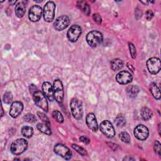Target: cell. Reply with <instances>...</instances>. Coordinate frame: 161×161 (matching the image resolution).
Masks as SVG:
<instances>
[{
    "label": "cell",
    "instance_id": "1",
    "mask_svg": "<svg viewBox=\"0 0 161 161\" xmlns=\"http://www.w3.org/2000/svg\"><path fill=\"white\" fill-rule=\"evenodd\" d=\"M103 40V34L97 30L89 31L86 36V41L91 47H96L99 45Z\"/></svg>",
    "mask_w": 161,
    "mask_h": 161
},
{
    "label": "cell",
    "instance_id": "2",
    "mask_svg": "<svg viewBox=\"0 0 161 161\" xmlns=\"http://www.w3.org/2000/svg\"><path fill=\"white\" fill-rule=\"evenodd\" d=\"M27 147V141L23 138H18L11 143L10 150L11 153L14 155H20L26 150Z\"/></svg>",
    "mask_w": 161,
    "mask_h": 161
},
{
    "label": "cell",
    "instance_id": "3",
    "mask_svg": "<svg viewBox=\"0 0 161 161\" xmlns=\"http://www.w3.org/2000/svg\"><path fill=\"white\" fill-rule=\"evenodd\" d=\"M70 108L74 118L77 119L82 118L83 115V108L82 103L80 100L76 98H73L70 102Z\"/></svg>",
    "mask_w": 161,
    "mask_h": 161
},
{
    "label": "cell",
    "instance_id": "4",
    "mask_svg": "<svg viewBox=\"0 0 161 161\" xmlns=\"http://www.w3.org/2000/svg\"><path fill=\"white\" fill-rule=\"evenodd\" d=\"M33 99L35 104L47 112L48 111V102L46 97L40 91H35L33 94Z\"/></svg>",
    "mask_w": 161,
    "mask_h": 161
},
{
    "label": "cell",
    "instance_id": "5",
    "mask_svg": "<svg viewBox=\"0 0 161 161\" xmlns=\"http://www.w3.org/2000/svg\"><path fill=\"white\" fill-rule=\"evenodd\" d=\"M55 4L53 1H48L43 7V18L47 22H51L55 16Z\"/></svg>",
    "mask_w": 161,
    "mask_h": 161
},
{
    "label": "cell",
    "instance_id": "6",
    "mask_svg": "<svg viewBox=\"0 0 161 161\" xmlns=\"http://www.w3.org/2000/svg\"><path fill=\"white\" fill-rule=\"evenodd\" d=\"M54 152L56 154L65 160H69L72 157V152L70 149L62 143H57L54 147Z\"/></svg>",
    "mask_w": 161,
    "mask_h": 161
},
{
    "label": "cell",
    "instance_id": "7",
    "mask_svg": "<svg viewBox=\"0 0 161 161\" xmlns=\"http://www.w3.org/2000/svg\"><path fill=\"white\" fill-rule=\"evenodd\" d=\"M147 67L148 72L152 74H157L161 67L160 60L157 57H152L149 58L147 62Z\"/></svg>",
    "mask_w": 161,
    "mask_h": 161
},
{
    "label": "cell",
    "instance_id": "8",
    "mask_svg": "<svg viewBox=\"0 0 161 161\" xmlns=\"http://www.w3.org/2000/svg\"><path fill=\"white\" fill-rule=\"evenodd\" d=\"M99 129L108 138H111L115 135V131L113 126L108 120H104L99 125Z\"/></svg>",
    "mask_w": 161,
    "mask_h": 161
},
{
    "label": "cell",
    "instance_id": "9",
    "mask_svg": "<svg viewBox=\"0 0 161 161\" xmlns=\"http://www.w3.org/2000/svg\"><path fill=\"white\" fill-rule=\"evenodd\" d=\"M53 91L55 100L58 103H62L64 99V87L59 79H56L53 82Z\"/></svg>",
    "mask_w": 161,
    "mask_h": 161
},
{
    "label": "cell",
    "instance_id": "10",
    "mask_svg": "<svg viewBox=\"0 0 161 161\" xmlns=\"http://www.w3.org/2000/svg\"><path fill=\"white\" fill-rule=\"evenodd\" d=\"M82 33V29L80 26L74 25L69 29L67 36L68 40L71 42H75Z\"/></svg>",
    "mask_w": 161,
    "mask_h": 161
},
{
    "label": "cell",
    "instance_id": "11",
    "mask_svg": "<svg viewBox=\"0 0 161 161\" xmlns=\"http://www.w3.org/2000/svg\"><path fill=\"white\" fill-rule=\"evenodd\" d=\"M42 9L40 6L34 5L31 6L28 11V18L32 22L38 21L42 16Z\"/></svg>",
    "mask_w": 161,
    "mask_h": 161
},
{
    "label": "cell",
    "instance_id": "12",
    "mask_svg": "<svg viewBox=\"0 0 161 161\" xmlns=\"http://www.w3.org/2000/svg\"><path fill=\"white\" fill-rule=\"evenodd\" d=\"M133 133L137 139L140 140H145L148 138L149 131L148 128L143 125H138L135 128Z\"/></svg>",
    "mask_w": 161,
    "mask_h": 161
},
{
    "label": "cell",
    "instance_id": "13",
    "mask_svg": "<svg viewBox=\"0 0 161 161\" xmlns=\"http://www.w3.org/2000/svg\"><path fill=\"white\" fill-rule=\"evenodd\" d=\"M70 20L67 16L62 15L58 17L53 23L54 28L57 31H61L66 28L69 24Z\"/></svg>",
    "mask_w": 161,
    "mask_h": 161
},
{
    "label": "cell",
    "instance_id": "14",
    "mask_svg": "<svg viewBox=\"0 0 161 161\" xmlns=\"http://www.w3.org/2000/svg\"><path fill=\"white\" fill-rule=\"evenodd\" d=\"M132 75L128 71L123 70L117 74L116 80L120 84H126L132 81Z\"/></svg>",
    "mask_w": 161,
    "mask_h": 161
},
{
    "label": "cell",
    "instance_id": "15",
    "mask_svg": "<svg viewBox=\"0 0 161 161\" xmlns=\"http://www.w3.org/2000/svg\"><path fill=\"white\" fill-rule=\"evenodd\" d=\"M23 109V103L20 101H14L11 105L9 113V115L13 118H16L21 113Z\"/></svg>",
    "mask_w": 161,
    "mask_h": 161
},
{
    "label": "cell",
    "instance_id": "16",
    "mask_svg": "<svg viewBox=\"0 0 161 161\" xmlns=\"http://www.w3.org/2000/svg\"><path fill=\"white\" fill-rule=\"evenodd\" d=\"M42 92L44 95L50 101H52L55 99L53 87L48 82H45L42 84Z\"/></svg>",
    "mask_w": 161,
    "mask_h": 161
},
{
    "label": "cell",
    "instance_id": "17",
    "mask_svg": "<svg viewBox=\"0 0 161 161\" xmlns=\"http://www.w3.org/2000/svg\"><path fill=\"white\" fill-rule=\"evenodd\" d=\"M86 124L88 128L92 131L96 132L98 130V125L96 116L94 113H89L86 116Z\"/></svg>",
    "mask_w": 161,
    "mask_h": 161
},
{
    "label": "cell",
    "instance_id": "18",
    "mask_svg": "<svg viewBox=\"0 0 161 161\" xmlns=\"http://www.w3.org/2000/svg\"><path fill=\"white\" fill-rule=\"evenodd\" d=\"M25 13V4L24 1L19 2L15 7V14L18 18H22Z\"/></svg>",
    "mask_w": 161,
    "mask_h": 161
},
{
    "label": "cell",
    "instance_id": "19",
    "mask_svg": "<svg viewBox=\"0 0 161 161\" xmlns=\"http://www.w3.org/2000/svg\"><path fill=\"white\" fill-rule=\"evenodd\" d=\"M126 92L130 97L133 98L137 96V94L139 92V89L137 86H134V85L129 86L126 87Z\"/></svg>",
    "mask_w": 161,
    "mask_h": 161
},
{
    "label": "cell",
    "instance_id": "20",
    "mask_svg": "<svg viewBox=\"0 0 161 161\" xmlns=\"http://www.w3.org/2000/svg\"><path fill=\"white\" fill-rule=\"evenodd\" d=\"M123 67V62L119 58H114L111 62V68L114 71L120 70Z\"/></svg>",
    "mask_w": 161,
    "mask_h": 161
},
{
    "label": "cell",
    "instance_id": "21",
    "mask_svg": "<svg viewBox=\"0 0 161 161\" xmlns=\"http://www.w3.org/2000/svg\"><path fill=\"white\" fill-rule=\"evenodd\" d=\"M77 8L83 11L87 16H89L91 12L90 7L88 4L84 1H77Z\"/></svg>",
    "mask_w": 161,
    "mask_h": 161
},
{
    "label": "cell",
    "instance_id": "22",
    "mask_svg": "<svg viewBox=\"0 0 161 161\" xmlns=\"http://www.w3.org/2000/svg\"><path fill=\"white\" fill-rule=\"evenodd\" d=\"M140 114H141L142 118L145 121L150 119L152 117V115H153L152 111L148 108L145 107V106L143 107L141 109Z\"/></svg>",
    "mask_w": 161,
    "mask_h": 161
},
{
    "label": "cell",
    "instance_id": "23",
    "mask_svg": "<svg viewBox=\"0 0 161 161\" xmlns=\"http://www.w3.org/2000/svg\"><path fill=\"white\" fill-rule=\"evenodd\" d=\"M150 92L153 96L154 98L156 99H160V89L158 87V86L155 83H152L150 86Z\"/></svg>",
    "mask_w": 161,
    "mask_h": 161
},
{
    "label": "cell",
    "instance_id": "24",
    "mask_svg": "<svg viewBox=\"0 0 161 161\" xmlns=\"http://www.w3.org/2000/svg\"><path fill=\"white\" fill-rule=\"evenodd\" d=\"M21 134L26 138H30L33 134V129L31 126H24L21 128Z\"/></svg>",
    "mask_w": 161,
    "mask_h": 161
},
{
    "label": "cell",
    "instance_id": "25",
    "mask_svg": "<svg viewBox=\"0 0 161 161\" xmlns=\"http://www.w3.org/2000/svg\"><path fill=\"white\" fill-rule=\"evenodd\" d=\"M36 127L39 131L47 135H50L52 133L50 126L45 123H38Z\"/></svg>",
    "mask_w": 161,
    "mask_h": 161
},
{
    "label": "cell",
    "instance_id": "26",
    "mask_svg": "<svg viewBox=\"0 0 161 161\" xmlns=\"http://www.w3.org/2000/svg\"><path fill=\"white\" fill-rule=\"evenodd\" d=\"M119 139L124 143H128L130 142V136L126 131H122L119 133Z\"/></svg>",
    "mask_w": 161,
    "mask_h": 161
},
{
    "label": "cell",
    "instance_id": "27",
    "mask_svg": "<svg viewBox=\"0 0 161 161\" xmlns=\"http://www.w3.org/2000/svg\"><path fill=\"white\" fill-rule=\"evenodd\" d=\"M52 116L53 118L58 123H62L64 121V117L62 114L58 110H55L52 112Z\"/></svg>",
    "mask_w": 161,
    "mask_h": 161
},
{
    "label": "cell",
    "instance_id": "28",
    "mask_svg": "<svg viewBox=\"0 0 161 161\" xmlns=\"http://www.w3.org/2000/svg\"><path fill=\"white\" fill-rule=\"evenodd\" d=\"M72 147L75 150L77 151L79 154H80L82 156H85L87 155V152L86 150L83 148L82 147L79 146L78 145H75V144H72Z\"/></svg>",
    "mask_w": 161,
    "mask_h": 161
},
{
    "label": "cell",
    "instance_id": "29",
    "mask_svg": "<svg viewBox=\"0 0 161 161\" xmlns=\"http://www.w3.org/2000/svg\"><path fill=\"white\" fill-rule=\"evenodd\" d=\"M13 99V95L10 92H6L4 94L3 97V101L6 104H9Z\"/></svg>",
    "mask_w": 161,
    "mask_h": 161
},
{
    "label": "cell",
    "instance_id": "30",
    "mask_svg": "<svg viewBox=\"0 0 161 161\" xmlns=\"http://www.w3.org/2000/svg\"><path fill=\"white\" fill-rule=\"evenodd\" d=\"M37 114H38L39 118L43 122V123L49 126H50V123L49 119L48 118V117L44 113H43L42 112H38Z\"/></svg>",
    "mask_w": 161,
    "mask_h": 161
},
{
    "label": "cell",
    "instance_id": "31",
    "mask_svg": "<svg viewBox=\"0 0 161 161\" xmlns=\"http://www.w3.org/2000/svg\"><path fill=\"white\" fill-rule=\"evenodd\" d=\"M115 123L118 126H123L126 124V121L124 117L121 116H118L115 119Z\"/></svg>",
    "mask_w": 161,
    "mask_h": 161
},
{
    "label": "cell",
    "instance_id": "32",
    "mask_svg": "<svg viewBox=\"0 0 161 161\" xmlns=\"http://www.w3.org/2000/svg\"><path fill=\"white\" fill-rule=\"evenodd\" d=\"M128 47H129V50H130V53L131 55V57L133 58H136V48L134 46V45L130 42L128 43Z\"/></svg>",
    "mask_w": 161,
    "mask_h": 161
},
{
    "label": "cell",
    "instance_id": "33",
    "mask_svg": "<svg viewBox=\"0 0 161 161\" xmlns=\"http://www.w3.org/2000/svg\"><path fill=\"white\" fill-rule=\"evenodd\" d=\"M24 119L27 121V122H30V123H33L35 121H36V118L35 116L31 114V113H28L26 114L24 117H23Z\"/></svg>",
    "mask_w": 161,
    "mask_h": 161
},
{
    "label": "cell",
    "instance_id": "34",
    "mask_svg": "<svg viewBox=\"0 0 161 161\" xmlns=\"http://www.w3.org/2000/svg\"><path fill=\"white\" fill-rule=\"evenodd\" d=\"M153 149L156 153H157L158 155H160L161 153V145L160 142L157 140L155 142V143L153 145Z\"/></svg>",
    "mask_w": 161,
    "mask_h": 161
},
{
    "label": "cell",
    "instance_id": "35",
    "mask_svg": "<svg viewBox=\"0 0 161 161\" xmlns=\"http://www.w3.org/2000/svg\"><path fill=\"white\" fill-rule=\"evenodd\" d=\"M92 18L97 23V24H101L102 22V18L97 13L94 14L92 16Z\"/></svg>",
    "mask_w": 161,
    "mask_h": 161
},
{
    "label": "cell",
    "instance_id": "36",
    "mask_svg": "<svg viewBox=\"0 0 161 161\" xmlns=\"http://www.w3.org/2000/svg\"><path fill=\"white\" fill-rule=\"evenodd\" d=\"M153 16V13L152 10L148 9L145 13V18L147 20H150Z\"/></svg>",
    "mask_w": 161,
    "mask_h": 161
},
{
    "label": "cell",
    "instance_id": "37",
    "mask_svg": "<svg viewBox=\"0 0 161 161\" xmlns=\"http://www.w3.org/2000/svg\"><path fill=\"white\" fill-rule=\"evenodd\" d=\"M79 140L85 144H88L90 142V140L86 136H81L79 138Z\"/></svg>",
    "mask_w": 161,
    "mask_h": 161
},
{
    "label": "cell",
    "instance_id": "38",
    "mask_svg": "<svg viewBox=\"0 0 161 161\" xmlns=\"http://www.w3.org/2000/svg\"><path fill=\"white\" fill-rule=\"evenodd\" d=\"M9 3L11 4V5H14L16 3V1L14 0V1H9Z\"/></svg>",
    "mask_w": 161,
    "mask_h": 161
},
{
    "label": "cell",
    "instance_id": "39",
    "mask_svg": "<svg viewBox=\"0 0 161 161\" xmlns=\"http://www.w3.org/2000/svg\"><path fill=\"white\" fill-rule=\"evenodd\" d=\"M140 2H141L142 3H143V4H145V5H146V4H147L148 3V1H140Z\"/></svg>",
    "mask_w": 161,
    "mask_h": 161
},
{
    "label": "cell",
    "instance_id": "40",
    "mask_svg": "<svg viewBox=\"0 0 161 161\" xmlns=\"http://www.w3.org/2000/svg\"><path fill=\"white\" fill-rule=\"evenodd\" d=\"M3 116V107L1 106V116Z\"/></svg>",
    "mask_w": 161,
    "mask_h": 161
},
{
    "label": "cell",
    "instance_id": "41",
    "mask_svg": "<svg viewBox=\"0 0 161 161\" xmlns=\"http://www.w3.org/2000/svg\"><path fill=\"white\" fill-rule=\"evenodd\" d=\"M160 124L158 125V132H159V135H160Z\"/></svg>",
    "mask_w": 161,
    "mask_h": 161
},
{
    "label": "cell",
    "instance_id": "42",
    "mask_svg": "<svg viewBox=\"0 0 161 161\" xmlns=\"http://www.w3.org/2000/svg\"><path fill=\"white\" fill-rule=\"evenodd\" d=\"M34 1L35 2H38V3H42V1H35V0Z\"/></svg>",
    "mask_w": 161,
    "mask_h": 161
}]
</instances>
